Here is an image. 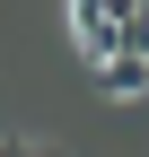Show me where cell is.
Instances as JSON below:
<instances>
[{
  "label": "cell",
  "instance_id": "cell-3",
  "mask_svg": "<svg viewBox=\"0 0 149 157\" xmlns=\"http://www.w3.org/2000/svg\"><path fill=\"white\" fill-rule=\"evenodd\" d=\"M26 157H70V148H53V140H35V148H26Z\"/></svg>",
  "mask_w": 149,
  "mask_h": 157
},
{
  "label": "cell",
  "instance_id": "cell-1",
  "mask_svg": "<svg viewBox=\"0 0 149 157\" xmlns=\"http://www.w3.org/2000/svg\"><path fill=\"white\" fill-rule=\"evenodd\" d=\"M140 87H149V61H140V52H123V61L97 70V96H114V105H123V96H140Z\"/></svg>",
  "mask_w": 149,
  "mask_h": 157
},
{
  "label": "cell",
  "instance_id": "cell-2",
  "mask_svg": "<svg viewBox=\"0 0 149 157\" xmlns=\"http://www.w3.org/2000/svg\"><path fill=\"white\" fill-rule=\"evenodd\" d=\"M123 52H140V61H149V0H140L132 17H123Z\"/></svg>",
  "mask_w": 149,
  "mask_h": 157
},
{
  "label": "cell",
  "instance_id": "cell-4",
  "mask_svg": "<svg viewBox=\"0 0 149 157\" xmlns=\"http://www.w3.org/2000/svg\"><path fill=\"white\" fill-rule=\"evenodd\" d=\"M0 157H26V148H18V140H0Z\"/></svg>",
  "mask_w": 149,
  "mask_h": 157
}]
</instances>
